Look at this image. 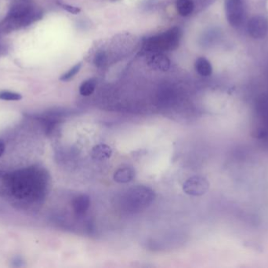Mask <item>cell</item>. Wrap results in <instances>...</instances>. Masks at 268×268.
Returning <instances> with one entry per match:
<instances>
[{
    "instance_id": "cell-1",
    "label": "cell",
    "mask_w": 268,
    "mask_h": 268,
    "mask_svg": "<svg viewBox=\"0 0 268 268\" xmlns=\"http://www.w3.org/2000/svg\"><path fill=\"white\" fill-rule=\"evenodd\" d=\"M155 192L145 186H136L127 190L123 201L126 208L132 212L142 210L152 204L155 199Z\"/></svg>"
},
{
    "instance_id": "cell-2",
    "label": "cell",
    "mask_w": 268,
    "mask_h": 268,
    "mask_svg": "<svg viewBox=\"0 0 268 268\" xmlns=\"http://www.w3.org/2000/svg\"><path fill=\"white\" fill-rule=\"evenodd\" d=\"M180 28L174 27L161 35L149 38L147 41V48L151 51H165L176 49L181 37Z\"/></svg>"
},
{
    "instance_id": "cell-3",
    "label": "cell",
    "mask_w": 268,
    "mask_h": 268,
    "mask_svg": "<svg viewBox=\"0 0 268 268\" xmlns=\"http://www.w3.org/2000/svg\"><path fill=\"white\" fill-rule=\"evenodd\" d=\"M39 15L40 14L32 6L18 4L11 9V12L9 13L5 21L9 23L12 22V25L16 27L25 26L32 23V21H35Z\"/></svg>"
},
{
    "instance_id": "cell-4",
    "label": "cell",
    "mask_w": 268,
    "mask_h": 268,
    "mask_svg": "<svg viewBox=\"0 0 268 268\" xmlns=\"http://www.w3.org/2000/svg\"><path fill=\"white\" fill-rule=\"evenodd\" d=\"M226 17L232 27L239 28L246 18V0H225Z\"/></svg>"
},
{
    "instance_id": "cell-5",
    "label": "cell",
    "mask_w": 268,
    "mask_h": 268,
    "mask_svg": "<svg viewBox=\"0 0 268 268\" xmlns=\"http://www.w3.org/2000/svg\"><path fill=\"white\" fill-rule=\"evenodd\" d=\"M209 186L206 179L203 176L195 175L186 180L183 185V190L190 196H202L206 193Z\"/></svg>"
},
{
    "instance_id": "cell-6",
    "label": "cell",
    "mask_w": 268,
    "mask_h": 268,
    "mask_svg": "<svg viewBox=\"0 0 268 268\" xmlns=\"http://www.w3.org/2000/svg\"><path fill=\"white\" fill-rule=\"evenodd\" d=\"M247 30L251 37L264 39L268 33V19L261 15L252 17L248 21Z\"/></svg>"
},
{
    "instance_id": "cell-7",
    "label": "cell",
    "mask_w": 268,
    "mask_h": 268,
    "mask_svg": "<svg viewBox=\"0 0 268 268\" xmlns=\"http://www.w3.org/2000/svg\"><path fill=\"white\" fill-rule=\"evenodd\" d=\"M72 208L76 214L82 216L88 211L91 204V200L89 195L86 194H79L72 200Z\"/></svg>"
},
{
    "instance_id": "cell-8",
    "label": "cell",
    "mask_w": 268,
    "mask_h": 268,
    "mask_svg": "<svg viewBox=\"0 0 268 268\" xmlns=\"http://www.w3.org/2000/svg\"><path fill=\"white\" fill-rule=\"evenodd\" d=\"M135 177V170L130 166L119 168L114 174V180L119 184H127Z\"/></svg>"
},
{
    "instance_id": "cell-9",
    "label": "cell",
    "mask_w": 268,
    "mask_h": 268,
    "mask_svg": "<svg viewBox=\"0 0 268 268\" xmlns=\"http://www.w3.org/2000/svg\"><path fill=\"white\" fill-rule=\"evenodd\" d=\"M112 154V150L106 144H99L95 146L91 151L90 156L96 161H104L110 158Z\"/></svg>"
},
{
    "instance_id": "cell-10",
    "label": "cell",
    "mask_w": 268,
    "mask_h": 268,
    "mask_svg": "<svg viewBox=\"0 0 268 268\" xmlns=\"http://www.w3.org/2000/svg\"><path fill=\"white\" fill-rule=\"evenodd\" d=\"M195 67V70L202 77H209L213 72V68H212L210 62L203 57L197 59Z\"/></svg>"
},
{
    "instance_id": "cell-11",
    "label": "cell",
    "mask_w": 268,
    "mask_h": 268,
    "mask_svg": "<svg viewBox=\"0 0 268 268\" xmlns=\"http://www.w3.org/2000/svg\"><path fill=\"white\" fill-rule=\"evenodd\" d=\"M176 8L180 16L188 17L192 14L195 5L192 0H176Z\"/></svg>"
},
{
    "instance_id": "cell-12",
    "label": "cell",
    "mask_w": 268,
    "mask_h": 268,
    "mask_svg": "<svg viewBox=\"0 0 268 268\" xmlns=\"http://www.w3.org/2000/svg\"><path fill=\"white\" fill-rule=\"evenodd\" d=\"M96 81L95 79H89L82 83L79 87L80 95L82 96H90L92 95L96 88Z\"/></svg>"
},
{
    "instance_id": "cell-13",
    "label": "cell",
    "mask_w": 268,
    "mask_h": 268,
    "mask_svg": "<svg viewBox=\"0 0 268 268\" xmlns=\"http://www.w3.org/2000/svg\"><path fill=\"white\" fill-rule=\"evenodd\" d=\"M22 99L21 94L10 91H0V100L3 101H19Z\"/></svg>"
},
{
    "instance_id": "cell-14",
    "label": "cell",
    "mask_w": 268,
    "mask_h": 268,
    "mask_svg": "<svg viewBox=\"0 0 268 268\" xmlns=\"http://www.w3.org/2000/svg\"><path fill=\"white\" fill-rule=\"evenodd\" d=\"M81 67H82V63L79 62L78 64H76V66H74L72 68H70L68 72L62 75V77H60V80L62 81H64V82L72 80L79 72Z\"/></svg>"
},
{
    "instance_id": "cell-15",
    "label": "cell",
    "mask_w": 268,
    "mask_h": 268,
    "mask_svg": "<svg viewBox=\"0 0 268 268\" xmlns=\"http://www.w3.org/2000/svg\"><path fill=\"white\" fill-rule=\"evenodd\" d=\"M153 64L156 65L157 67L159 68H162L163 70H166L169 67L170 62L166 59V57H164L162 55H157L154 57Z\"/></svg>"
},
{
    "instance_id": "cell-16",
    "label": "cell",
    "mask_w": 268,
    "mask_h": 268,
    "mask_svg": "<svg viewBox=\"0 0 268 268\" xmlns=\"http://www.w3.org/2000/svg\"><path fill=\"white\" fill-rule=\"evenodd\" d=\"M105 61H106V57L104 52H99L95 56V64L97 67H100L105 64Z\"/></svg>"
},
{
    "instance_id": "cell-17",
    "label": "cell",
    "mask_w": 268,
    "mask_h": 268,
    "mask_svg": "<svg viewBox=\"0 0 268 268\" xmlns=\"http://www.w3.org/2000/svg\"><path fill=\"white\" fill-rule=\"evenodd\" d=\"M59 5L62 6L63 10L71 13L72 15H78L81 12V9L79 7H76V6H71V5L68 4H63V3H59Z\"/></svg>"
},
{
    "instance_id": "cell-18",
    "label": "cell",
    "mask_w": 268,
    "mask_h": 268,
    "mask_svg": "<svg viewBox=\"0 0 268 268\" xmlns=\"http://www.w3.org/2000/svg\"><path fill=\"white\" fill-rule=\"evenodd\" d=\"M5 151V143L2 139H0V157H2Z\"/></svg>"
}]
</instances>
